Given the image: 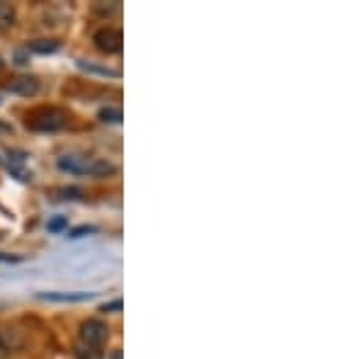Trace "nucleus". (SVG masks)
<instances>
[{
  "mask_svg": "<svg viewBox=\"0 0 364 359\" xmlns=\"http://www.w3.org/2000/svg\"><path fill=\"white\" fill-rule=\"evenodd\" d=\"M27 127L32 132H58L66 127V112L58 107H39L27 114Z\"/></svg>",
  "mask_w": 364,
  "mask_h": 359,
  "instance_id": "1",
  "label": "nucleus"
},
{
  "mask_svg": "<svg viewBox=\"0 0 364 359\" xmlns=\"http://www.w3.org/2000/svg\"><path fill=\"white\" fill-rule=\"evenodd\" d=\"M107 340H109V328L105 326L102 321H95V318H92V321L80 323V345L100 350Z\"/></svg>",
  "mask_w": 364,
  "mask_h": 359,
  "instance_id": "2",
  "label": "nucleus"
},
{
  "mask_svg": "<svg viewBox=\"0 0 364 359\" xmlns=\"http://www.w3.org/2000/svg\"><path fill=\"white\" fill-rule=\"evenodd\" d=\"M92 42L102 54H119L122 51V42H124V37H122L119 29L114 27H102L97 29L95 34H92Z\"/></svg>",
  "mask_w": 364,
  "mask_h": 359,
  "instance_id": "3",
  "label": "nucleus"
},
{
  "mask_svg": "<svg viewBox=\"0 0 364 359\" xmlns=\"http://www.w3.org/2000/svg\"><path fill=\"white\" fill-rule=\"evenodd\" d=\"M10 92H15V95H25V97H29V95H37L39 92V80L37 78H32V75H20V78H13L10 80L8 85Z\"/></svg>",
  "mask_w": 364,
  "mask_h": 359,
  "instance_id": "4",
  "label": "nucleus"
},
{
  "mask_svg": "<svg viewBox=\"0 0 364 359\" xmlns=\"http://www.w3.org/2000/svg\"><path fill=\"white\" fill-rule=\"evenodd\" d=\"M58 168L63 173H70V175H85L87 170V158H80V156H63L58 161Z\"/></svg>",
  "mask_w": 364,
  "mask_h": 359,
  "instance_id": "5",
  "label": "nucleus"
},
{
  "mask_svg": "<svg viewBox=\"0 0 364 359\" xmlns=\"http://www.w3.org/2000/svg\"><path fill=\"white\" fill-rule=\"evenodd\" d=\"M117 168L109 161H102V158H92L87 161V170L85 175H92V178H107V175H114Z\"/></svg>",
  "mask_w": 364,
  "mask_h": 359,
  "instance_id": "6",
  "label": "nucleus"
},
{
  "mask_svg": "<svg viewBox=\"0 0 364 359\" xmlns=\"http://www.w3.org/2000/svg\"><path fill=\"white\" fill-rule=\"evenodd\" d=\"M61 42L58 39H37V42H29L27 51H34V54H54L58 51Z\"/></svg>",
  "mask_w": 364,
  "mask_h": 359,
  "instance_id": "7",
  "label": "nucleus"
},
{
  "mask_svg": "<svg viewBox=\"0 0 364 359\" xmlns=\"http://www.w3.org/2000/svg\"><path fill=\"white\" fill-rule=\"evenodd\" d=\"M15 25V8L10 3L0 0V29H8Z\"/></svg>",
  "mask_w": 364,
  "mask_h": 359,
  "instance_id": "8",
  "label": "nucleus"
},
{
  "mask_svg": "<svg viewBox=\"0 0 364 359\" xmlns=\"http://www.w3.org/2000/svg\"><path fill=\"white\" fill-rule=\"evenodd\" d=\"M42 299H49V301H85L90 299V294H42Z\"/></svg>",
  "mask_w": 364,
  "mask_h": 359,
  "instance_id": "9",
  "label": "nucleus"
},
{
  "mask_svg": "<svg viewBox=\"0 0 364 359\" xmlns=\"http://www.w3.org/2000/svg\"><path fill=\"white\" fill-rule=\"evenodd\" d=\"M75 357L78 359H105L100 350H92V347H85V345L75 347Z\"/></svg>",
  "mask_w": 364,
  "mask_h": 359,
  "instance_id": "10",
  "label": "nucleus"
},
{
  "mask_svg": "<svg viewBox=\"0 0 364 359\" xmlns=\"http://www.w3.org/2000/svg\"><path fill=\"white\" fill-rule=\"evenodd\" d=\"M100 119H102V122H112V124H119V122H122V112L114 109V107H105V109H100Z\"/></svg>",
  "mask_w": 364,
  "mask_h": 359,
  "instance_id": "11",
  "label": "nucleus"
},
{
  "mask_svg": "<svg viewBox=\"0 0 364 359\" xmlns=\"http://www.w3.org/2000/svg\"><path fill=\"white\" fill-rule=\"evenodd\" d=\"M66 226H68V219H66V216H58V219L49 221V231H51V233L63 231V228H66Z\"/></svg>",
  "mask_w": 364,
  "mask_h": 359,
  "instance_id": "12",
  "label": "nucleus"
},
{
  "mask_svg": "<svg viewBox=\"0 0 364 359\" xmlns=\"http://www.w3.org/2000/svg\"><path fill=\"white\" fill-rule=\"evenodd\" d=\"M61 194H63V199H78L83 192H80V190H75V187H70V190H63Z\"/></svg>",
  "mask_w": 364,
  "mask_h": 359,
  "instance_id": "13",
  "label": "nucleus"
},
{
  "mask_svg": "<svg viewBox=\"0 0 364 359\" xmlns=\"http://www.w3.org/2000/svg\"><path fill=\"white\" fill-rule=\"evenodd\" d=\"M102 311L105 314H107V311H122V299H117V301H112V304H105Z\"/></svg>",
  "mask_w": 364,
  "mask_h": 359,
  "instance_id": "14",
  "label": "nucleus"
},
{
  "mask_svg": "<svg viewBox=\"0 0 364 359\" xmlns=\"http://www.w3.org/2000/svg\"><path fill=\"white\" fill-rule=\"evenodd\" d=\"M90 231H95V228H90V226H83V228H78V231H73V238H78V235H83V233H90Z\"/></svg>",
  "mask_w": 364,
  "mask_h": 359,
  "instance_id": "15",
  "label": "nucleus"
},
{
  "mask_svg": "<svg viewBox=\"0 0 364 359\" xmlns=\"http://www.w3.org/2000/svg\"><path fill=\"white\" fill-rule=\"evenodd\" d=\"M20 260V257H13V255H3V252H0V262H17Z\"/></svg>",
  "mask_w": 364,
  "mask_h": 359,
  "instance_id": "16",
  "label": "nucleus"
},
{
  "mask_svg": "<svg viewBox=\"0 0 364 359\" xmlns=\"http://www.w3.org/2000/svg\"><path fill=\"white\" fill-rule=\"evenodd\" d=\"M112 359H122V352H119V350H114V352H112Z\"/></svg>",
  "mask_w": 364,
  "mask_h": 359,
  "instance_id": "17",
  "label": "nucleus"
},
{
  "mask_svg": "<svg viewBox=\"0 0 364 359\" xmlns=\"http://www.w3.org/2000/svg\"><path fill=\"white\" fill-rule=\"evenodd\" d=\"M3 66H5V63H3V58H0V70H3Z\"/></svg>",
  "mask_w": 364,
  "mask_h": 359,
  "instance_id": "18",
  "label": "nucleus"
}]
</instances>
